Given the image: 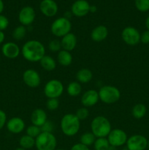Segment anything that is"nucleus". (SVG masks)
<instances>
[{"label": "nucleus", "instance_id": "nucleus-48", "mask_svg": "<svg viewBox=\"0 0 149 150\" xmlns=\"http://www.w3.org/2000/svg\"><path fill=\"white\" fill-rule=\"evenodd\" d=\"M56 150H64V149H56Z\"/></svg>", "mask_w": 149, "mask_h": 150}, {"label": "nucleus", "instance_id": "nucleus-19", "mask_svg": "<svg viewBox=\"0 0 149 150\" xmlns=\"http://www.w3.org/2000/svg\"><path fill=\"white\" fill-rule=\"evenodd\" d=\"M109 32L108 28L104 25H99L96 26L91 33V38L92 40L96 42H100L105 40L107 38Z\"/></svg>", "mask_w": 149, "mask_h": 150}, {"label": "nucleus", "instance_id": "nucleus-44", "mask_svg": "<svg viewBox=\"0 0 149 150\" xmlns=\"http://www.w3.org/2000/svg\"><path fill=\"white\" fill-rule=\"evenodd\" d=\"M145 26L147 28V30H149V16H148L145 20Z\"/></svg>", "mask_w": 149, "mask_h": 150}, {"label": "nucleus", "instance_id": "nucleus-12", "mask_svg": "<svg viewBox=\"0 0 149 150\" xmlns=\"http://www.w3.org/2000/svg\"><path fill=\"white\" fill-rule=\"evenodd\" d=\"M35 11L33 7L26 6L20 10L18 14L19 22L21 25L26 26H29L34 22L35 19Z\"/></svg>", "mask_w": 149, "mask_h": 150}, {"label": "nucleus", "instance_id": "nucleus-3", "mask_svg": "<svg viewBox=\"0 0 149 150\" xmlns=\"http://www.w3.org/2000/svg\"><path fill=\"white\" fill-rule=\"evenodd\" d=\"M91 130L96 138H106L112 130V127L108 118L103 116H97L91 121Z\"/></svg>", "mask_w": 149, "mask_h": 150}, {"label": "nucleus", "instance_id": "nucleus-18", "mask_svg": "<svg viewBox=\"0 0 149 150\" xmlns=\"http://www.w3.org/2000/svg\"><path fill=\"white\" fill-rule=\"evenodd\" d=\"M30 120L32 125L41 127L48 120V117L45 110L42 108H36L32 111Z\"/></svg>", "mask_w": 149, "mask_h": 150}, {"label": "nucleus", "instance_id": "nucleus-37", "mask_svg": "<svg viewBox=\"0 0 149 150\" xmlns=\"http://www.w3.org/2000/svg\"><path fill=\"white\" fill-rule=\"evenodd\" d=\"M7 123V115L4 111L0 109V130L4 127Z\"/></svg>", "mask_w": 149, "mask_h": 150}, {"label": "nucleus", "instance_id": "nucleus-27", "mask_svg": "<svg viewBox=\"0 0 149 150\" xmlns=\"http://www.w3.org/2000/svg\"><path fill=\"white\" fill-rule=\"evenodd\" d=\"M96 139V136L91 132H86L80 136V143L89 147L91 145H93Z\"/></svg>", "mask_w": 149, "mask_h": 150}, {"label": "nucleus", "instance_id": "nucleus-40", "mask_svg": "<svg viewBox=\"0 0 149 150\" xmlns=\"http://www.w3.org/2000/svg\"><path fill=\"white\" fill-rule=\"evenodd\" d=\"M4 39H5V35H4V32L0 31V44H1L4 42Z\"/></svg>", "mask_w": 149, "mask_h": 150}, {"label": "nucleus", "instance_id": "nucleus-49", "mask_svg": "<svg viewBox=\"0 0 149 150\" xmlns=\"http://www.w3.org/2000/svg\"><path fill=\"white\" fill-rule=\"evenodd\" d=\"M122 150H128V149H127V148H124V149H122Z\"/></svg>", "mask_w": 149, "mask_h": 150}, {"label": "nucleus", "instance_id": "nucleus-25", "mask_svg": "<svg viewBox=\"0 0 149 150\" xmlns=\"http://www.w3.org/2000/svg\"><path fill=\"white\" fill-rule=\"evenodd\" d=\"M147 112L146 106L143 103H137L134 105L131 110V114L135 119L140 120L143 118Z\"/></svg>", "mask_w": 149, "mask_h": 150}, {"label": "nucleus", "instance_id": "nucleus-1", "mask_svg": "<svg viewBox=\"0 0 149 150\" xmlns=\"http://www.w3.org/2000/svg\"><path fill=\"white\" fill-rule=\"evenodd\" d=\"M21 53L26 60L31 62H37L45 55V48L39 40H31L23 44Z\"/></svg>", "mask_w": 149, "mask_h": 150}, {"label": "nucleus", "instance_id": "nucleus-46", "mask_svg": "<svg viewBox=\"0 0 149 150\" xmlns=\"http://www.w3.org/2000/svg\"><path fill=\"white\" fill-rule=\"evenodd\" d=\"M15 150H26V149H23V148H21V147H18V148H16Z\"/></svg>", "mask_w": 149, "mask_h": 150}, {"label": "nucleus", "instance_id": "nucleus-15", "mask_svg": "<svg viewBox=\"0 0 149 150\" xmlns=\"http://www.w3.org/2000/svg\"><path fill=\"white\" fill-rule=\"evenodd\" d=\"M1 53L6 58L14 59L20 55V49L15 42H7L1 46Z\"/></svg>", "mask_w": 149, "mask_h": 150}, {"label": "nucleus", "instance_id": "nucleus-34", "mask_svg": "<svg viewBox=\"0 0 149 150\" xmlns=\"http://www.w3.org/2000/svg\"><path fill=\"white\" fill-rule=\"evenodd\" d=\"M75 115L80 120H84L88 118L89 115V111L86 107H82L78 108L75 113Z\"/></svg>", "mask_w": 149, "mask_h": 150}, {"label": "nucleus", "instance_id": "nucleus-7", "mask_svg": "<svg viewBox=\"0 0 149 150\" xmlns=\"http://www.w3.org/2000/svg\"><path fill=\"white\" fill-rule=\"evenodd\" d=\"M64 92V85L61 81L57 79H51L48 81L44 87V94L50 98H58Z\"/></svg>", "mask_w": 149, "mask_h": 150}, {"label": "nucleus", "instance_id": "nucleus-42", "mask_svg": "<svg viewBox=\"0 0 149 150\" xmlns=\"http://www.w3.org/2000/svg\"><path fill=\"white\" fill-rule=\"evenodd\" d=\"M96 10H97V7H96V6H95V5L91 6L90 5V10H89V12L93 13H96Z\"/></svg>", "mask_w": 149, "mask_h": 150}, {"label": "nucleus", "instance_id": "nucleus-26", "mask_svg": "<svg viewBox=\"0 0 149 150\" xmlns=\"http://www.w3.org/2000/svg\"><path fill=\"white\" fill-rule=\"evenodd\" d=\"M19 145L20 147L26 150L30 149L35 146V139L26 134L22 136L19 139Z\"/></svg>", "mask_w": 149, "mask_h": 150}, {"label": "nucleus", "instance_id": "nucleus-5", "mask_svg": "<svg viewBox=\"0 0 149 150\" xmlns=\"http://www.w3.org/2000/svg\"><path fill=\"white\" fill-rule=\"evenodd\" d=\"M99 100L106 104H112L119 100L121 92L117 87L110 85H105L99 89Z\"/></svg>", "mask_w": 149, "mask_h": 150}, {"label": "nucleus", "instance_id": "nucleus-31", "mask_svg": "<svg viewBox=\"0 0 149 150\" xmlns=\"http://www.w3.org/2000/svg\"><path fill=\"white\" fill-rule=\"evenodd\" d=\"M48 49L53 53H58L61 50V41L57 39H53L51 40L48 43Z\"/></svg>", "mask_w": 149, "mask_h": 150}, {"label": "nucleus", "instance_id": "nucleus-14", "mask_svg": "<svg viewBox=\"0 0 149 150\" xmlns=\"http://www.w3.org/2000/svg\"><path fill=\"white\" fill-rule=\"evenodd\" d=\"M7 129L10 133L13 134H19L24 130L26 124L23 120L20 117H15L10 119L6 123Z\"/></svg>", "mask_w": 149, "mask_h": 150}, {"label": "nucleus", "instance_id": "nucleus-50", "mask_svg": "<svg viewBox=\"0 0 149 150\" xmlns=\"http://www.w3.org/2000/svg\"><path fill=\"white\" fill-rule=\"evenodd\" d=\"M0 59H1V58H0Z\"/></svg>", "mask_w": 149, "mask_h": 150}, {"label": "nucleus", "instance_id": "nucleus-35", "mask_svg": "<svg viewBox=\"0 0 149 150\" xmlns=\"http://www.w3.org/2000/svg\"><path fill=\"white\" fill-rule=\"evenodd\" d=\"M42 132H46V133H53L54 130V124L53 122L50 120H47L45 124L40 127Z\"/></svg>", "mask_w": 149, "mask_h": 150}, {"label": "nucleus", "instance_id": "nucleus-6", "mask_svg": "<svg viewBox=\"0 0 149 150\" xmlns=\"http://www.w3.org/2000/svg\"><path fill=\"white\" fill-rule=\"evenodd\" d=\"M72 23L69 19L64 17H60L56 19L51 26V31L54 36L63 38L71 31Z\"/></svg>", "mask_w": 149, "mask_h": 150}, {"label": "nucleus", "instance_id": "nucleus-21", "mask_svg": "<svg viewBox=\"0 0 149 150\" xmlns=\"http://www.w3.org/2000/svg\"><path fill=\"white\" fill-rule=\"evenodd\" d=\"M93 79V73L89 69L82 68L76 73V79L80 83H88Z\"/></svg>", "mask_w": 149, "mask_h": 150}, {"label": "nucleus", "instance_id": "nucleus-20", "mask_svg": "<svg viewBox=\"0 0 149 150\" xmlns=\"http://www.w3.org/2000/svg\"><path fill=\"white\" fill-rule=\"evenodd\" d=\"M61 48L67 51H71L75 48L77 45V38L72 32L66 35L61 39Z\"/></svg>", "mask_w": 149, "mask_h": 150}, {"label": "nucleus", "instance_id": "nucleus-13", "mask_svg": "<svg viewBox=\"0 0 149 150\" xmlns=\"http://www.w3.org/2000/svg\"><path fill=\"white\" fill-rule=\"evenodd\" d=\"M90 4L86 0H77L72 4L71 12L76 17H83L89 13Z\"/></svg>", "mask_w": 149, "mask_h": 150}, {"label": "nucleus", "instance_id": "nucleus-8", "mask_svg": "<svg viewBox=\"0 0 149 150\" xmlns=\"http://www.w3.org/2000/svg\"><path fill=\"white\" fill-rule=\"evenodd\" d=\"M107 139L110 146L114 147H119L127 144L128 137L124 130L119 128H115L111 130Z\"/></svg>", "mask_w": 149, "mask_h": 150}, {"label": "nucleus", "instance_id": "nucleus-47", "mask_svg": "<svg viewBox=\"0 0 149 150\" xmlns=\"http://www.w3.org/2000/svg\"><path fill=\"white\" fill-rule=\"evenodd\" d=\"M148 147L149 148V140L148 141Z\"/></svg>", "mask_w": 149, "mask_h": 150}, {"label": "nucleus", "instance_id": "nucleus-41", "mask_svg": "<svg viewBox=\"0 0 149 150\" xmlns=\"http://www.w3.org/2000/svg\"><path fill=\"white\" fill-rule=\"evenodd\" d=\"M72 12L67 11L65 13H64V17L70 20V18L72 17Z\"/></svg>", "mask_w": 149, "mask_h": 150}, {"label": "nucleus", "instance_id": "nucleus-33", "mask_svg": "<svg viewBox=\"0 0 149 150\" xmlns=\"http://www.w3.org/2000/svg\"><path fill=\"white\" fill-rule=\"evenodd\" d=\"M58 106H59V100L58 98H50L47 100L46 107L49 111H56L58 109Z\"/></svg>", "mask_w": 149, "mask_h": 150}, {"label": "nucleus", "instance_id": "nucleus-17", "mask_svg": "<svg viewBox=\"0 0 149 150\" xmlns=\"http://www.w3.org/2000/svg\"><path fill=\"white\" fill-rule=\"evenodd\" d=\"M58 5L53 0H42L39 4V10L44 16L53 17L58 12Z\"/></svg>", "mask_w": 149, "mask_h": 150}, {"label": "nucleus", "instance_id": "nucleus-29", "mask_svg": "<svg viewBox=\"0 0 149 150\" xmlns=\"http://www.w3.org/2000/svg\"><path fill=\"white\" fill-rule=\"evenodd\" d=\"M110 146L107 138H96L93 144L94 150H108Z\"/></svg>", "mask_w": 149, "mask_h": 150}, {"label": "nucleus", "instance_id": "nucleus-30", "mask_svg": "<svg viewBox=\"0 0 149 150\" xmlns=\"http://www.w3.org/2000/svg\"><path fill=\"white\" fill-rule=\"evenodd\" d=\"M41 133H42V130H41L40 127L34 125L29 126L26 128V135L34 138V139H36Z\"/></svg>", "mask_w": 149, "mask_h": 150}, {"label": "nucleus", "instance_id": "nucleus-45", "mask_svg": "<svg viewBox=\"0 0 149 150\" xmlns=\"http://www.w3.org/2000/svg\"><path fill=\"white\" fill-rule=\"evenodd\" d=\"M108 150H116V147H114V146H110L109 149Z\"/></svg>", "mask_w": 149, "mask_h": 150}, {"label": "nucleus", "instance_id": "nucleus-43", "mask_svg": "<svg viewBox=\"0 0 149 150\" xmlns=\"http://www.w3.org/2000/svg\"><path fill=\"white\" fill-rule=\"evenodd\" d=\"M3 10H4V3L2 0H0V14L2 13Z\"/></svg>", "mask_w": 149, "mask_h": 150}, {"label": "nucleus", "instance_id": "nucleus-28", "mask_svg": "<svg viewBox=\"0 0 149 150\" xmlns=\"http://www.w3.org/2000/svg\"><path fill=\"white\" fill-rule=\"evenodd\" d=\"M26 32H27V29H26V26L20 25V26L15 28L14 30L13 31L12 35H13V39L15 40L20 41L25 38Z\"/></svg>", "mask_w": 149, "mask_h": 150}, {"label": "nucleus", "instance_id": "nucleus-16", "mask_svg": "<svg viewBox=\"0 0 149 150\" xmlns=\"http://www.w3.org/2000/svg\"><path fill=\"white\" fill-rule=\"evenodd\" d=\"M99 100V92L95 89H89L82 95L81 103L84 107H91Z\"/></svg>", "mask_w": 149, "mask_h": 150}, {"label": "nucleus", "instance_id": "nucleus-22", "mask_svg": "<svg viewBox=\"0 0 149 150\" xmlns=\"http://www.w3.org/2000/svg\"><path fill=\"white\" fill-rule=\"evenodd\" d=\"M57 61L58 64L64 67L70 66L72 62V56L70 51L61 49L57 55Z\"/></svg>", "mask_w": 149, "mask_h": 150}, {"label": "nucleus", "instance_id": "nucleus-2", "mask_svg": "<svg viewBox=\"0 0 149 150\" xmlns=\"http://www.w3.org/2000/svg\"><path fill=\"white\" fill-rule=\"evenodd\" d=\"M60 127L65 136L72 137L77 134L80 128V120L74 114H67L61 118Z\"/></svg>", "mask_w": 149, "mask_h": 150}, {"label": "nucleus", "instance_id": "nucleus-36", "mask_svg": "<svg viewBox=\"0 0 149 150\" xmlns=\"http://www.w3.org/2000/svg\"><path fill=\"white\" fill-rule=\"evenodd\" d=\"M9 20L6 16L0 14V31H4L8 27Z\"/></svg>", "mask_w": 149, "mask_h": 150}, {"label": "nucleus", "instance_id": "nucleus-10", "mask_svg": "<svg viewBox=\"0 0 149 150\" xmlns=\"http://www.w3.org/2000/svg\"><path fill=\"white\" fill-rule=\"evenodd\" d=\"M126 144L128 150H145L148 147V140L144 136L136 134L128 138Z\"/></svg>", "mask_w": 149, "mask_h": 150}, {"label": "nucleus", "instance_id": "nucleus-11", "mask_svg": "<svg viewBox=\"0 0 149 150\" xmlns=\"http://www.w3.org/2000/svg\"><path fill=\"white\" fill-rule=\"evenodd\" d=\"M23 81L30 88H37L40 85L41 78L37 71L34 69H28L23 74Z\"/></svg>", "mask_w": 149, "mask_h": 150}, {"label": "nucleus", "instance_id": "nucleus-24", "mask_svg": "<svg viewBox=\"0 0 149 150\" xmlns=\"http://www.w3.org/2000/svg\"><path fill=\"white\" fill-rule=\"evenodd\" d=\"M67 92L70 96L77 97L80 95L82 92V86L79 82H70L67 86Z\"/></svg>", "mask_w": 149, "mask_h": 150}, {"label": "nucleus", "instance_id": "nucleus-4", "mask_svg": "<svg viewBox=\"0 0 149 150\" xmlns=\"http://www.w3.org/2000/svg\"><path fill=\"white\" fill-rule=\"evenodd\" d=\"M57 140L53 133L42 132L35 139V146L37 150H56Z\"/></svg>", "mask_w": 149, "mask_h": 150}, {"label": "nucleus", "instance_id": "nucleus-39", "mask_svg": "<svg viewBox=\"0 0 149 150\" xmlns=\"http://www.w3.org/2000/svg\"><path fill=\"white\" fill-rule=\"evenodd\" d=\"M70 150H90L88 146H85V145L82 144L80 143L75 144L73 145L71 147Z\"/></svg>", "mask_w": 149, "mask_h": 150}, {"label": "nucleus", "instance_id": "nucleus-9", "mask_svg": "<svg viewBox=\"0 0 149 150\" xmlns=\"http://www.w3.org/2000/svg\"><path fill=\"white\" fill-rule=\"evenodd\" d=\"M121 38L129 45H136L140 42V33L133 26H127L121 32Z\"/></svg>", "mask_w": 149, "mask_h": 150}, {"label": "nucleus", "instance_id": "nucleus-38", "mask_svg": "<svg viewBox=\"0 0 149 150\" xmlns=\"http://www.w3.org/2000/svg\"><path fill=\"white\" fill-rule=\"evenodd\" d=\"M140 42L143 44L149 43V30L144 31L142 34H140Z\"/></svg>", "mask_w": 149, "mask_h": 150}, {"label": "nucleus", "instance_id": "nucleus-32", "mask_svg": "<svg viewBox=\"0 0 149 150\" xmlns=\"http://www.w3.org/2000/svg\"><path fill=\"white\" fill-rule=\"evenodd\" d=\"M134 3L139 11L147 12L149 10V0H135Z\"/></svg>", "mask_w": 149, "mask_h": 150}, {"label": "nucleus", "instance_id": "nucleus-23", "mask_svg": "<svg viewBox=\"0 0 149 150\" xmlns=\"http://www.w3.org/2000/svg\"><path fill=\"white\" fill-rule=\"evenodd\" d=\"M40 65L45 70L48 72L53 71L56 67V62L49 55H45L39 61Z\"/></svg>", "mask_w": 149, "mask_h": 150}]
</instances>
